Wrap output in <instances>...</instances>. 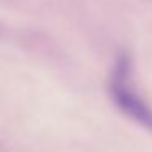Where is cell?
I'll return each instance as SVG.
<instances>
[{"label":"cell","instance_id":"6da1fadb","mask_svg":"<svg viewBox=\"0 0 152 152\" xmlns=\"http://www.w3.org/2000/svg\"><path fill=\"white\" fill-rule=\"evenodd\" d=\"M113 102L124 115L132 121L152 131V110L149 105L137 95L131 82V64L128 56H121L116 61L115 70L110 83Z\"/></svg>","mask_w":152,"mask_h":152}]
</instances>
